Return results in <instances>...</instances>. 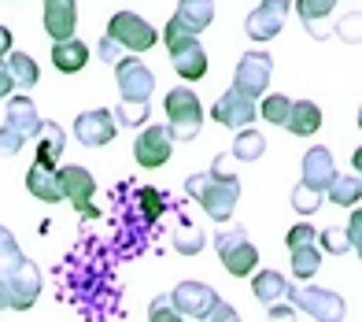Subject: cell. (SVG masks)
<instances>
[{
	"label": "cell",
	"mask_w": 362,
	"mask_h": 322,
	"mask_svg": "<svg viewBox=\"0 0 362 322\" xmlns=\"http://www.w3.org/2000/svg\"><path fill=\"white\" fill-rule=\"evenodd\" d=\"M288 8L292 0H262V4L244 19V30H248L252 41H270L285 30V19H288Z\"/></svg>",
	"instance_id": "obj_12"
},
{
	"label": "cell",
	"mask_w": 362,
	"mask_h": 322,
	"mask_svg": "<svg viewBox=\"0 0 362 322\" xmlns=\"http://www.w3.org/2000/svg\"><path fill=\"white\" fill-rule=\"evenodd\" d=\"M19 260H23V252H19V245H15V237L8 234V226H0V275L11 270Z\"/></svg>",
	"instance_id": "obj_34"
},
{
	"label": "cell",
	"mask_w": 362,
	"mask_h": 322,
	"mask_svg": "<svg viewBox=\"0 0 362 322\" xmlns=\"http://www.w3.org/2000/svg\"><path fill=\"white\" fill-rule=\"evenodd\" d=\"M163 41H167V52H170L174 71L185 78V82H200V78L207 74V52H204V45L196 41V34L181 30V26L170 19L167 30H163Z\"/></svg>",
	"instance_id": "obj_2"
},
{
	"label": "cell",
	"mask_w": 362,
	"mask_h": 322,
	"mask_svg": "<svg viewBox=\"0 0 362 322\" xmlns=\"http://www.w3.org/2000/svg\"><path fill=\"white\" fill-rule=\"evenodd\" d=\"M59 182H63V200H71L78 215H86V219L100 215V212H96V204H93L96 178L86 167H59Z\"/></svg>",
	"instance_id": "obj_10"
},
{
	"label": "cell",
	"mask_w": 362,
	"mask_h": 322,
	"mask_svg": "<svg viewBox=\"0 0 362 322\" xmlns=\"http://www.w3.org/2000/svg\"><path fill=\"white\" fill-rule=\"evenodd\" d=\"M252 293H255L259 304H274V300H288L292 285H288V278L281 275V270H259V275L252 278Z\"/></svg>",
	"instance_id": "obj_24"
},
{
	"label": "cell",
	"mask_w": 362,
	"mask_h": 322,
	"mask_svg": "<svg viewBox=\"0 0 362 322\" xmlns=\"http://www.w3.org/2000/svg\"><path fill=\"white\" fill-rule=\"evenodd\" d=\"M0 311H4V304H0Z\"/></svg>",
	"instance_id": "obj_47"
},
{
	"label": "cell",
	"mask_w": 362,
	"mask_h": 322,
	"mask_svg": "<svg viewBox=\"0 0 362 322\" xmlns=\"http://www.w3.org/2000/svg\"><path fill=\"white\" fill-rule=\"evenodd\" d=\"M262 152H267V137H262L259 130H252V126H244V130H237L233 137V159H240V163H255V159H262Z\"/></svg>",
	"instance_id": "obj_26"
},
{
	"label": "cell",
	"mask_w": 362,
	"mask_h": 322,
	"mask_svg": "<svg viewBox=\"0 0 362 322\" xmlns=\"http://www.w3.org/2000/svg\"><path fill=\"white\" fill-rule=\"evenodd\" d=\"M170 300H174L181 318H207L211 304H215L218 297H215V289L204 285V282H181V285H174Z\"/></svg>",
	"instance_id": "obj_15"
},
{
	"label": "cell",
	"mask_w": 362,
	"mask_h": 322,
	"mask_svg": "<svg viewBox=\"0 0 362 322\" xmlns=\"http://www.w3.org/2000/svg\"><path fill=\"white\" fill-rule=\"evenodd\" d=\"M115 115L107 108H89L74 119V137L86 144V149H100V144L115 141Z\"/></svg>",
	"instance_id": "obj_14"
},
{
	"label": "cell",
	"mask_w": 362,
	"mask_h": 322,
	"mask_svg": "<svg viewBox=\"0 0 362 322\" xmlns=\"http://www.w3.org/2000/svg\"><path fill=\"white\" fill-rule=\"evenodd\" d=\"M325 197L333 200V204H340V207H358V200H362V178H358V171L355 174H337L333 178V185L325 189Z\"/></svg>",
	"instance_id": "obj_27"
},
{
	"label": "cell",
	"mask_w": 362,
	"mask_h": 322,
	"mask_svg": "<svg viewBox=\"0 0 362 322\" xmlns=\"http://www.w3.org/2000/svg\"><path fill=\"white\" fill-rule=\"evenodd\" d=\"M300 241H318V230L310 226V222H300V226H292L288 237H285V245H300Z\"/></svg>",
	"instance_id": "obj_39"
},
{
	"label": "cell",
	"mask_w": 362,
	"mask_h": 322,
	"mask_svg": "<svg viewBox=\"0 0 362 322\" xmlns=\"http://www.w3.org/2000/svg\"><path fill=\"white\" fill-rule=\"evenodd\" d=\"M137 197H141V204H144L148 219H156L163 207H167V200H163V192H159V189H144V192H137Z\"/></svg>",
	"instance_id": "obj_37"
},
{
	"label": "cell",
	"mask_w": 362,
	"mask_h": 322,
	"mask_svg": "<svg viewBox=\"0 0 362 322\" xmlns=\"http://www.w3.org/2000/svg\"><path fill=\"white\" fill-rule=\"evenodd\" d=\"M337 8V0H296V11H300L303 26L310 30V38H318V19H329Z\"/></svg>",
	"instance_id": "obj_29"
},
{
	"label": "cell",
	"mask_w": 362,
	"mask_h": 322,
	"mask_svg": "<svg viewBox=\"0 0 362 322\" xmlns=\"http://www.w3.org/2000/svg\"><path fill=\"white\" fill-rule=\"evenodd\" d=\"M207 318H215V322H237L240 315H237V308H233V304L215 300V304H211V311H207Z\"/></svg>",
	"instance_id": "obj_38"
},
{
	"label": "cell",
	"mask_w": 362,
	"mask_h": 322,
	"mask_svg": "<svg viewBox=\"0 0 362 322\" xmlns=\"http://www.w3.org/2000/svg\"><path fill=\"white\" fill-rule=\"evenodd\" d=\"M267 308H270L267 318H296V304L292 300H274V304H267Z\"/></svg>",
	"instance_id": "obj_42"
},
{
	"label": "cell",
	"mask_w": 362,
	"mask_h": 322,
	"mask_svg": "<svg viewBox=\"0 0 362 322\" xmlns=\"http://www.w3.org/2000/svg\"><path fill=\"white\" fill-rule=\"evenodd\" d=\"M170 152H174L170 126H144V130L134 137V159L141 167H148V171L163 167L170 159Z\"/></svg>",
	"instance_id": "obj_9"
},
{
	"label": "cell",
	"mask_w": 362,
	"mask_h": 322,
	"mask_svg": "<svg viewBox=\"0 0 362 322\" xmlns=\"http://www.w3.org/2000/svg\"><path fill=\"white\" fill-rule=\"evenodd\" d=\"M86 63H89V45H86V41H78V38L52 41V67H56V71L78 74Z\"/></svg>",
	"instance_id": "obj_22"
},
{
	"label": "cell",
	"mask_w": 362,
	"mask_h": 322,
	"mask_svg": "<svg viewBox=\"0 0 362 322\" xmlns=\"http://www.w3.org/2000/svg\"><path fill=\"white\" fill-rule=\"evenodd\" d=\"M333 178H337L333 152H329L325 144H315V149H307V156H303V182H307L310 189L325 192L329 185H333Z\"/></svg>",
	"instance_id": "obj_17"
},
{
	"label": "cell",
	"mask_w": 362,
	"mask_h": 322,
	"mask_svg": "<svg viewBox=\"0 0 362 322\" xmlns=\"http://www.w3.org/2000/svg\"><path fill=\"white\" fill-rule=\"evenodd\" d=\"M322 197H325V192H318V189H310L307 182H300V185L292 189V207L300 215H315L318 207H322Z\"/></svg>",
	"instance_id": "obj_33"
},
{
	"label": "cell",
	"mask_w": 362,
	"mask_h": 322,
	"mask_svg": "<svg viewBox=\"0 0 362 322\" xmlns=\"http://www.w3.org/2000/svg\"><path fill=\"white\" fill-rule=\"evenodd\" d=\"M322 245L333 252V255H348L351 252V241H348V234H344V230H325L322 234Z\"/></svg>",
	"instance_id": "obj_36"
},
{
	"label": "cell",
	"mask_w": 362,
	"mask_h": 322,
	"mask_svg": "<svg viewBox=\"0 0 362 322\" xmlns=\"http://www.w3.org/2000/svg\"><path fill=\"white\" fill-rule=\"evenodd\" d=\"M296 308H300L303 315H310V318H325V322H340L344 315V300L337 297V293H329V289H318V285H307V289H292V297H288Z\"/></svg>",
	"instance_id": "obj_11"
},
{
	"label": "cell",
	"mask_w": 362,
	"mask_h": 322,
	"mask_svg": "<svg viewBox=\"0 0 362 322\" xmlns=\"http://www.w3.org/2000/svg\"><path fill=\"white\" fill-rule=\"evenodd\" d=\"M37 122H41V115H37V104L30 100L26 93H19V96H8V108H4V126L8 130H15L23 141H30L37 134Z\"/></svg>",
	"instance_id": "obj_16"
},
{
	"label": "cell",
	"mask_w": 362,
	"mask_h": 322,
	"mask_svg": "<svg viewBox=\"0 0 362 322\" xmlns=\"http://www.w3.org/2000/svg\"><path fill=\"white\" fill-rule=\"evenodd\" d=\"M274 78V56L267 52V48H252V52H244L240 63H237V74H233V89L252 96V100H259L262 93H267Z\"/></svg>",
	"instance_id": "obj_6"
},
{
	"label": "cell",
	"mask_w": 362,
	"mask_h": 322,
	"mask_svg": "<svg viewBox=\"0 0 362 322\" xmlns=\"http://www.w3.org/2000/svg\"><path fill=\"white\" fill-rule=\"evenodd\" d=\"M344 234H348V241H351V252H358L362 248V215H358V207L351 212V222H348V230H344Z\"/></svg>",
	"instance_id": "obj_41"
},
{
	"label": "cell",
	"mask_w": 362,
	"mask_h": 322,
	"mask_svg": "<svg viewBox=\"0 0 362 322\" xmlns=\"http://www.w3.org/2000/svg\"><path fill=\"white\" fill-rule=\"evenodd\" d=\"M163 108H167V126H170L174 141H192V137H200L204 104H200V96H196L189 86L170 89L167 100H163Z\"/></svg>",
	"instance_id": "obj_4"
},
{
	"label": "cell",
	"mask_w": 362,
	"mask_h": 322,
	"mask_svg": "<svg viewBox=\"0 0 362 322\" xmlns=\"http://www.w3.org/2000/svg\"><path fill=\"white\" fill-rule=\"evenodd\" d=\"M285 130L292 137H315L322 130V108L315 100H296L288 108V119H285Z\"/></svg>",
	"instance_id": "obj_21"
},
{
	"label": "cell",
	"mask_w": 362,
	"mask_h": 322,
	"mask_svg": "<svg viewBox=\"0 0 362 322\" xmlns=\"http://www.w3.org/2000/svg\"><path fill=\"white\" fill-rule=\"evenodd\" d=\"M115 82H119L122 100L148 104V100H152V93H156V74L148 71L141 59H129V56H122L119 63H115Z\"/></svg>",
	"instance_id": "obj_8"
},
{
	"label": "cell",
	"mask_w": 362,
	"mask_h": 322,
	"mask_svg": "<svg viewBox=\"0 0 362 322\" xmlns=\"http://www.w3.org/2000/svg\"><path fill=\"white\" fill-rule=\"evenodd\" d=\"M288 260H292V275L300 282H310L322 267V252L318 241H300V245H288Z\"/></svg>",
	"instance_id": "obj_25"
},
{
	"label": "cell",
	"mask_w": 362,
	"mask_h": 322,
	"mask_svg": "<svg viewBox=\"0 0 362 322\" xmlns=\"http://www.w3.org/2000/svg\"><path fill=\"white\" fill-rule=\"evenodd\" d=\"M8 52H11V30L0 26V59H4Z\"/></svg>",
	"instance_id": "obj_46"
},
{
	"label": "cell",
	"mask_w": 362,
	"mask_h": 322,
	"mask_svg": "<svg viewBox=\"0 0 362 322\" xmlns=\"http://www.w3.org/2000/svg\"><path fill=\"white\" fill-rule=\"evenodd\" d=\"M34 141H37V163L56 167V163H59V156H63V149H67V134H63L56 122H45V119H41Z\"/></svg>",
	"instance_id": "obj_23"
},
{
	"label": "cell",
	"mask_w": 362,
	"mask_h": 322,
	"mask_svg": "<svg viewBox=\"0 0 362 322\" xmlns=\"http://www.w3.org/2000/svg\"><path fill=\"white\" fill-rule=\"evenodd\" d=\"M148 115H152V108L137 104V100H122L119 108H115V122H119V126H134V130L148 122Z\"/></svg>",
	"instance_id": "obj_31"
},
{
	"label": "cell",
	"mask_w": 362,
	"mask_h": 322,
	"mask_svg": "<svg viewBox=\"0 0 362 322\" xmlns=\"http://www.w3.org/2000/svg\"><path fill=\"white\" fill-rule=\"evenodd\" d=\"M37 297H41V270L37 263H30L23 255L11 270L0 275V304L8 311H26L37 304Z\"/></svg>",
	"instance_id": "obj_3"
},
{
	"label": "cell",
	"mask_w": 362,
	"mask_h": 322,
	"mask_svg": "<svg viewBox=\"0 0 362 322\" xmlns=\"http://www.w3.org/2000/svg\"><path fill=\"white\" fill-rule=\"evenodd\" d=\"M215 248H218V255H222V267H226L233 278H248L252 270L259 267V248L248 241L244 226L222 230V234L215 237Z\"/></svg>",
	"instance_id": "obj_5"
},
{
	"label": "cell",
	"mask_w": 362,
	"mask_h": 322,
	"mask_svg": "<svg viewBox=\"0 0 362 322\" xmlns=\"http://www.w3.org/2000/svg\"><path fill=\"white\" fill-rule=\"evenodd\" d=\"M185 189H189V197L200 204L215 222H229V219H233V207H237V200H240L237 174H215V171L189 174Z\"/></svg>",
	"instance_id": "obj_1"
},
{
	"label": "cell",
	"mask_w": 362,
	"mask_h": 322,
	"mask_svg": "<svg viewBox=\"0 0 362 322\" xmlns=\"http://www.w3.org/2000/svg\"><path fill=\"white\" fill-rule=\"evenodd\" d=\"M45 30L52 41L74 38V30H78V4L74 0H45Z\"/></svg>",
	"instance_id": "obj_18"
},
{
	"label": "cell",
	"mask_w": 362,
	"mask_h": 322,
	"mask_svg": "<svg viewBox=\"0 0 362 322\" xmlns=\"http://www.w3.org/2000/svg\"><path fill=\"white\" fill-rule=\"evenodd\" d=\"M26 189H30V197H37V200H45V204H59V200H63L59 171L37 163V159H34V167L26 171Z\"/></svg>",
	"instance_id": "obj_19"
},
{
	"label": "cell",
	"mask_w": 362,
	"mask_h": 322,
	"mask_svg": "<svg viewBox=\"0 0 362 322\" xmlns=\"http://www.w3.org/2000/svg\"><path fill=\"white\" fill-rule=\"evenodd\" d=\"M107 38L115 45H122L126 52H148L159 34L148 19H141L137 11H115L111 23H107Z\"/></svg>",
	"instance_id": "obj_7"
},
{
	"label": "cell",
	"mask_w": 362,
	"mask_h": 322,
	"mask_svg": "<svg viewBox=\"0 0 362 322\" xmlns=\"http://www.w3.org/2000/svg\"><path fill=\"white\" fill-rule=\"evenodd\" d=\"M96 48H100V59H104V63H111V67H115V63L122 59V52H126V48H122V45H115L111 38H104Z\"/></svg>",
	"instance_id": "obj_40"
},
{
	"label": "cell",
	"mask_w": 362,
	"mask_h": 322,
	"mask_svg": "<svg viewBox=\"0 0 362 322\" xmlns=\"http://www.w3.org/2000/svg\"><path fill=\"white\" fill-rule=\"evenodd\" d=\"M11 89H15V78H11V71H8V63L0 59V100H8Z\"/></svg>",
	"instance_id": "obj_43"
},
{
	"label": "cell",
	"mask_w": 362,
	"mask_h": 322,
	"mask_svg": "<svg viewBox=\"0 0 362 322\" xmlns=\"http://www.w3.org/2000/svg\"><path fill=\"white\" fill-rule=\"evenodd\" d=\"M204 245H207L204 230H200V226H192V222H185V219H181V226L174 230V248H177L181 255H196V252H204Z\"/></svg>",
	"instance_id": "obj_30"
},
{
	"label": "cell",
	"mask_w": 362,
	"mask_h": 322,
	"mask_svg": "<svg viewBox=\"0 0 362 322\" xmlns=\"http://www.w3.org/2000/svg\"><path fill=\"white\" fill-rule=\"evenodd\" d=\"M229 163H233V156L222 152V156H215V167H211V171H215V174H233V167H229Z\"/></svg>",
	"instance_id": "obj_45"
},
{
	"label": "cell",
	"mask_w": 362,
	"mask_h": 322,
	"mask_svg": "<svg viewBox=\"0 0 362 322\" xmlns=\"http://www.w3.org/2000/svg\"><path fill=\"white\" fill-rule=\"evenodd\" d=\"M288 108H292V100L288 96H281V93H270V96H262V119L267 122H274V126H285V119H288Z\"/></svg>",
	"instance_id": "obj_32"
},
{
	"label": "cell",
	"mask_w": 362,
	"mask_h": 322,
	"mask_svg": "<svg viewBox=\"0 0 362 322\" xmlns=\"http://www.w3.org/2000/svg\"><path fill=\"white\" fill-rule=\"evenodd\" d=\"M4 63H8V71H11V78H15V86L34 89V86L41 82V71H37V59H34V56H26V52H8Z\"/></svg>",
	"instance_id": "obj_28"
},
{
	"label": "cell",
	"mask_w": 362,
	"mask_h": 322,
	"mask_svg": "<svg viewBox=\"0 0 362 322\" xmlns=\"http://www.w3.org/2000/svg\"><path fill=\"white\" fill-rule=\"evenodd\" d=\"M148 318L152 322H177V308H174V300L170 297H156L152 300V308H148Z\"/></svg>",
	"instance_id": "obj_35"
},
{
	"label": "cell",
	"mask_w": 362,
	"mask_h": 322,
	"mask_svg": "<svg viewBox=\"0 0 362 322\" xmlns=\"http://www.w3.org/2000/svg\"><path fill=\"white\" fill-rule=\"evenodd\" d=\"M255 115H259L255 100H252V96H244V93H237V89H226L215 100V108H211V119H215L218 126H229V130H244V126H252Z\"/></svg>",
	"instance_id": "obj_13"
},
{
	"label": "cell",
	"mask_w": 362,
	"mask_h": 322,
	"mask_svg": "<svg viewBox=\"0 0 362 322\" xmlns=\"http://www.w3.org/2000/svg\"><path fill=\"white\" fill-rule=\"evenodd\" d=\"M340 34H344V38H351V41L358 38V15H355V11H351V15H348V19H344V23H340Z\"/></svg>",
	"instance_id": "obj_44"
},
{
	"label": "cell",
	"mask_w": 362,
	"mask_h": 322,
	"mask_svg": "<svg viewBox=\"0 0 362 322\" xmlns=\"http://www.w3.org/2000/svg\"><path fill=\"white\" fill-rule=\"evenodd\" d=\"M174 23L189 34H200L215 23V0H177V11H174Z\"/></svg>",
	"instance_id": "obj_20"
}]
</instances>
